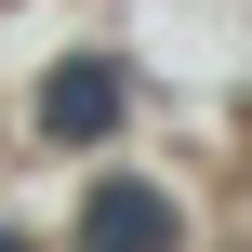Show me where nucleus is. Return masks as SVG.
Listing matches in <instances>:
<instances>
[{
    "label": "nucleus",
    "instance_id": "f257e3e1",
    "mask_svg": "<svg viewBox=\"0 0 252 252\" xmlns=\"http://www.w3.org/2000/svg\"><path fill=\"white\" fill-rule=\"evenodd\" d=\"M93 252H173V213H159L146 186H106V199H93Z\"/></svg>",
    "mask_w": 252,
    "mask_h": 252
},
{
    "label": "nucleus",
    "instance_id": "f03ea898",
    "mask_svg": "<svg viewBox=\"0 0 252 252\" xmlns=\"http://www.w3.org/2000/svg\"><path fill=\"white\" fill-rule=\"evenodd\" d=\"M106 120H120V80H106V66L53 80V133H106Z\"/></svg>",
    "mask_w": 252,
    "mask_h": 252
}]
</instances>
